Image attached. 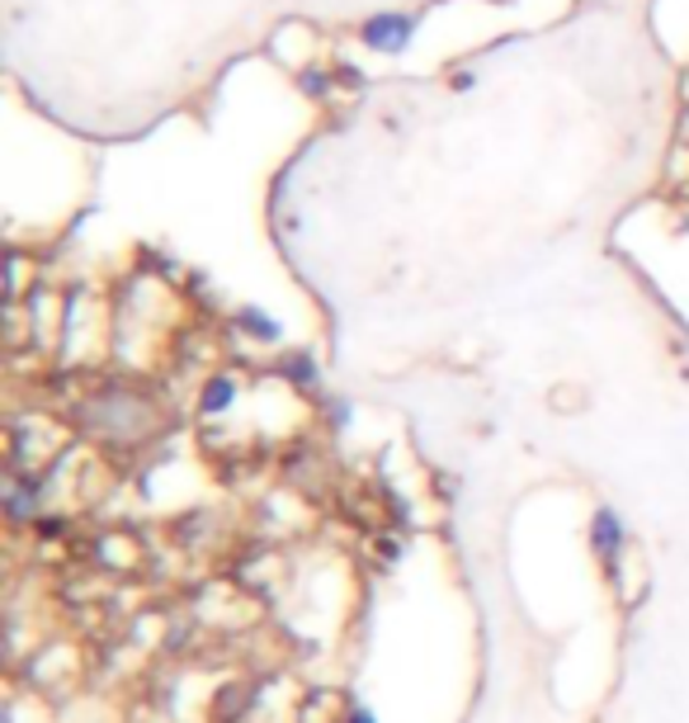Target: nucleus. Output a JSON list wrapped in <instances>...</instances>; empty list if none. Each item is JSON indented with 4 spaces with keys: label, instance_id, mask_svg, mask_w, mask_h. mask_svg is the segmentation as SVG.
<instances>
[{
    "label": "nucleus",
    "instance_id": "obj_8",
    "mask_svg": "<svg viewBox=\"0 0 689 723\" xmlns=\"http://www.w3.org/2000/svg\"><path fill=\"white\" fill-rule=\"evenodd\" d=\"M345 723H378V714H374V710H364V704H355V710L345 714Z\"/></svg>",
    "mask_w": 689,
    "mask_h": 723
},
{
    "label": "nucleus",
    "instance_id": "obj_1",
    "mask_svg": "<svg viewBox=\"0 0 689 723\" xmlns=\"http://www.w3.org/2000/svg\"><path fill=\"white\" fill-rule=\"evenodd\" d=\"M416 29L420 20L411 10H378V14H368V20L359 24V43L368 47V53H407V43L416 39Z\"/></svg>",
    "mask_w": 689,
    "mask_h": 723
},
{
    "label": "nucleus",
    "instance_id": "obj_3",
    "mask_svg": "<svg viewBox=\"0 0 689 723\" xmlns=\"http://www.w3.org/2000/svg\"><path fill=\"white\" fill-rule=\"evenodd\" d=\"M237 397H241L237 379H232V374H213L204 383V393H198V412H204V416H227L232 407H237Z\"/></svg>",
    "mask_w": 689,
    "mask_h": 723
},
{
    "label": "nucleus",
    "instance_id": "obj_2",
    "mask_svg": "<svg viewBox=\"0 0 689 723\" xmlns=\"http://www.w3.org/2000/svg\"><path fill=\"white\" fill-rule=\"evenodd\" d=\"M624 544H628V530H624V520H618V511L600 507L595 520H591V549H595V559L600 563H618V559H624Z\"/></svg>",
    "mask_w": 689,
    "mask_h": 723
},
{
    "label": "nucleus",
    "instance_id": "obj_4",
    "mask_svg": "<svg viewBox=\"0 0 689 723\" xmlns=\"http://www.w3.org/2000/svg\"><path fill=\"white\" fill-rule=\"evenodd\" d=\"M237 327H241V331H250V341H265V345L283 341V322H279V317H270L265 308H250V302H246V308L237 312Z\"/></svg>",
    "mask_w": 689,
    "mask_h": 723
},
{
    "label": "nucleus",
    "instance_id": "obj_6",
    "mask_svg": "<svg viewBox=\"0 0 689 723\" xmlns=\"http://www.w3.org/2000/svg\"><path fill=\"white\" fill-rule=\"evenodd\" d=\"M289 369H293V383H308V389H312V383H316V364H312V355H293L289 360Z\"/></svg>",
    "mask_w": 689,
    "mask_h": 723
},
{
    "label": "nucleus",
    "instance_id": "obj_7",
    "mask_svg": "<svg viewBox=\"0 0 689 723\" xmlns=\"http://www.w3.org/2000/svg\"><path fill=\"white\" fill-rule=\"evenodd\" d=\"M473 86H477L473 66H459V72H449V91H473Z\"/></svg>",
    "mask_w": 689,
    "mask_h": 723
},
{
    "label": "nucleus",
    "instance_id": "obj_9",
    "mask_svg": "<svg viewBox=\"0 0 689 723\" xmlns=\"http://www.w3.org/2000/svg\"><path fill=\"white\" fill-rule=\"evenodd\" d=\"M302 81H308V91H316V95L326 91V76L322 72H302Z\"/></svg>",
    "mask_w": 689,
    "mask_h": 723
},
{
    "label": "nucleus",
    "instance_id": "obj_5",
    "mask_svg": "<svg viewBox=\"0 0 689 723\" xmlns=\"http://www.w3.org/2000/svg\"><path fill=\"white\" fill-rule=\"evenodd\" d=\"M39 501H43V492L33 482H14L6 492V511H10V520H29L33 511H39Z\"/></svg>",
    "mask_w": 689,
    "mask_h": 723
}]
</instances>
